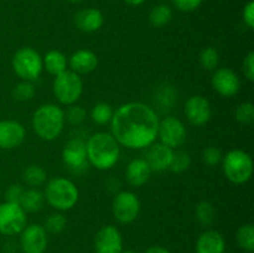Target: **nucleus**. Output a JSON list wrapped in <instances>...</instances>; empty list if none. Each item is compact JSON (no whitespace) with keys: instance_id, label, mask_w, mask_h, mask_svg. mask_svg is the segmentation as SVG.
<instances>
[{"instance_id":"33","label":"nucleus","mask_w":254,"mask_h":253,"mask_svg":"<svg viewBox=\"0 0 254 253\" xmlns=\"http://www.w3.org/2000/svg\"><path fill=\"white\" fill-rule=\"evenodd\" d=\"M236 119L242 124H252L254 122V106L252 102H243L236 108Z\"/></svg>"},{"instance_id":"29","label":"nucleus","mask_w":254,"mask_h":253,"mask_svg":"<svg viewBox=\"0 0 254 253\" xmlns=\"http://www.w3.org/2000/svg\"><path fill=\"white\" fill-rule=\"evenodd\" d=\"M36 93V87H35L34 82L30 81H21L12 88V97L14 99L19 102H29L31 101Z\"/></svg>"},{"instance_id":"14","label":"nucleus","mask_w":254,"mask_h":253,"mask_svg":"<svg viewBox=\"0 0 254 253\" xmlns=\"http://www.w3.org/2000/svg\"><path fill=\"white\" fill-rule=\"evenodd\" d=\"M96 253H121L123 251V237L116 226L107 225L99 228L94 236Z\"/></svg>"},{"instance_id":"39","label":"nucleus","mask_w":254,"mask_h":253,"mask_svg":"<svg viewBox=\"0 0 254 253\" xmlns=\"http://www.w3.org/2000/svg\"><path fill=\"white\" fill-rule=\"evenodd\" d=\"M243 21L250 29L254 27V1H248L243 9Z\"/></svg>"},{"instance_id":"36","label":"nucleus","mask_w":254,"mask_h":253,"mask_svg":"<svg viewBox=\"0 0 254 253\" xmlns=\"http://www.w3.org/2000/svg\"><path fill=\"white\" fill-rule=\"evenodd\" d=\"M24 191L25 189L22 188L20 184H12V185H10L9 188L6 189V191H5V201H7V202L19 203L20 205V200H21Z\"/></svg>"},{"instance_id":"9","label":"nucleus","mask_w":254,"mask_h":253,"mask_svg":"<svg viewBox=\"0 0 254 253\" xmlns=\"http://www.w3.org/2000/svg\"><path fill=\"white\" fill-rule=\"evenodd\" d=\"M112 211L118 222L124 225L131 223L138 218L140 212V200L131 191H121L114 196Z\"/></svg>"},{"instance_id":"30","label":"nucleus","mask_w":254,"mask_h":253,"mask_svg":"<svg viewBox=\"0 0 254 253\" xmlns=\"http://www.w3.org/2000/svg\"><path fill=\"white\" fill-rule=\"evenodd\" d=\"M67 218L64 213L55 212L51 213L49 217L45 221L44 228L46 230L47 233H52V235H59L62 231L66 228Z\"/></svg>"},{"instance_id":"6","label":"nucleus","mask_w":254,"mask_h":253,"mask_svg":"<svg viewBox=\"0 0 254 253\" xmlns=\"http://www.w3.org/2000/svg\"><path fill=\"white\" fill-rule=\"evenodd\" d=\"M11 66L15 74L21 81L34 82L41 74L44 69L42 57L32 47H21L14 54L11 60Z\"/></svg>"},{"instance_id":"23","label":"nucleus","mask_w":254,"mask_h":253,"mask_svg":"<svg viewBox=\"0 0 254 253\" xmlns=\"http://www.w3.org/2000/svg\"><path fill=\"white\" fill-rule=\"evenodd\" d=\"M45 203V195L42 191L37 188L27 189L22 193V197L20 200V206L24 208L25 212H39Z\"/></svg>"},{"instance_id":"15","label":"nucleus","mask_w":254,"mask_h":253,"mask_svg":"<svg viewBox=\"0 0 254 253\" xmlns=\"http://www.w3.org/2000/svg\"><path fill=\"white\" fill-rule=\"evenodd\" d=\"M185 116L188 121L195 126H202L208 123L212 116V109L207 98L200 94L189 97L185 103Z\"/></svg>"},{"instance_id":"11","label":"nucleus","mask_w":254,"mask_h":253,"mask_svg":"<svg viewBox=\"0 0 254 253\" xmlns=\"http://www.w3.org/2000/svg\"><path fill=\"white\" fill-rule=\"evenodd\" d=\"M49 245V233L44 226H26L20 233V247L24 253H45Z\"/></svg>"},{"instance_id":"38","label":"nucleus","mask_w":254,"mask_h":253,"mask_svg":"<svg viewBox=\"0 0 254 253\" xmlns=\"http://www.w3.org/2000/svg\"><path fill=\"white\" fill-rule=\"evenodd\" d=\"M243 73L248 81H254V52L251 51L243 61Z\"/></svg>"},{"instance_id":"12","label":"nucleus","mask_w":254,"mask_h":253,"mask_svg":"<svg viewBox=\"0 0 254 253\" xmlns=\"http://www.w3.org/2000/svg\"><path fill=\"white\" fill-rule=\"evenodd\" d=\"M62 160L73 173H82L86 170L88 166L86 141L81 138H73L67 141L62 150Z\"/></svg>"},{"instance_id":"37","label":"nucleus","mask_w":254,"mask_h":253,"mask_svg":"<svg viewBox=\"0 0 254 253\" xmlns=\"http://www.w3.org/2000/svg\"><path fill=\"white\" fill-rule=\"evenodd\" d=\"M202 1L203 0H173L176 9L183 12L195 11L196 9L201 6Z\"/></svg>"},{"instance_id":"22","label":"nucleus","mask_w":254,"mask_h":253,"mask_svg":"<svg viewBox=\"0 0 254 253\" xmlns=\"http://www.w3.org/2000/svg\"><path fill=\"white\" fill-rule=\"evenodd\" d=\"M42 64L50 74L56 77L57 74L66 71L67 66H68V60L61 51L51 50L42 57Z\"/></svg>"},{"instance_id":"16","label":"nucleus","mask_w":254,"mask_h":253,"mask_svg":"<svg viewBox=\"0 0 254 253\" xmlns=\"http://www.w3.org/2000/svg\"><path fill=\"white\" fill-rule=\"evenodd\" d=\"M26 136L24 126L16 121H0V149L11 150L21 145Z\"/></svg>"},{"instance_id":"43","label":"nucleus","mask_w":254,"mask_h":253,"mask_svg":"<svg viewBox=\"0 0 254 253\" xmlns=\"http://www.w3.org/2000/svg\"><path fill=\"white\" fill-rule=\"evenodd\" d=\"M67 1H69V2H73V4H76V2H79V1H82V0H67Z\"/></svg>"},{"instance_id":"35","label":"nucleus","mask_w":254,"mask_h":253,"mask_svg":"<svg viewBox=\"0 0 254 253\" xmlns=\"http://www.w3.org/2000/svg\"><path fill=\"white\" fill-rule=\"evenodd\" d=\"M222 158V151H221V149L217 148V146L210 145L202 151V160L203 163L208 166H215L217 165V164H220Z\"/></svg>"},{"instance_id":"4","label":"nucleus","mask_w":254,"mask_h":253,"mask_svg":"<svg viewBox=\"0 0 254 253\" xmlns=\"http://www.w3.org/2000/svg\"><path fill=\"white\" fill-rule=\"evenodd\" d=\"M45 201L57 211L72 210L77 205L79 191L73 181L57 176L51 179L45 186Z\"/></svg>"},{"instance_id":"20","label":"nucleus","mask_w":254,"mask_h":253,"mask_svg":"<svg viewBox=\"0 0 254 253\" xmlns=\"http://www.w3.org/2000/svg\"><path fill=\"white\" fill-rule=\"evenodd\" d=\"M151 169L144 158L131 160L126 169V179L133 188H141L149 181L151 176Z\"/></svg>"},{"instance_id":"2","label":"nucleus","mask_w":254,"mask_h":253,"mask_svg":"<svg viewBox=\"0 0 254 253\" xmlns=\"http://www.w3.org/2000/svg\"><path fill=\"white\" fill-rule=\"evenodd\" d=\"M88 164L98 170H109L119 160L121 145L111 133L98 131L86 141Z\"/></svg>"},{"instance_id":"42","label":"nucleus","mask_w":254,"mask_h":253,"mask_svg":"<svg viewBox=\"0 0 254 253\" xmlns=\"http://www.w3.org/2000/svg\"><path fill=\"white\" fill-rule=\"evenodd\" d=\"M121 253H136V252H134V251H131V250H126V251H122Z\"/></svg>"},{"instance_id":"13","label":"nucleus","mask_w":254,"mask_h":253,"mask_svg":"<svg viewBox=\"0 0 254 253\" xmlns=\"http://www.w3.org/2000/svg\"><path fill=\"white\" fill-rule=\"evenodd\" d=\"M211 84L220 96L225 97V98H231L240 92L241 79L233 69L221 67V68H216L213 71L212 77H211Z\"/></svg>"},{"instance_id":"7","label":"nucleus","mask_w":254,"mask_h":253,"mask_svg":"<svg viewBox=\"0 0 254 253\" xmlns=\"http://www.w3.org/2000/svg\"><path fill=\"white\" fill-rule=\"evenodd\" d=\"M52 91L60 103L64 106H72L76 104L83 93V81L76 72L66 69L55 77Z\"/></svg>"},{"instance_id":"19","label":"nucleus","mask_w":254,"mask_h":253,"mask_svg":"<svg viewBox=\"0 0 254 253\" xmlns=\"http://www.w3.org/2000/svg\"><path fill=\"white\" fill-rule=\"evenodd\" d=\"M68 64L71 71L77 74H87L93 72L98 66V57L91 50H78L69 57Z\"/></svg>"},{"instance_id":"18","label":"nucleus","mask_w":254,"mask_h":253,"mask_svg":"<svg viewBox=\"0 0 254 253\" xmlns=\"http://www.w3.org/2000/svg\"><path fill=\"white\" fill-rule=\"evenodd\" d=\"M104 17L101 10L96 7L81 9L74 15V25L83 32H96L103 26Z\"/></svg>"},{"instance_id":"17","label":"nucleus","mask_w":254,"mask_h":253,"mask_svg":"<svg viewBox=\"0 0 254 253\" xmlns=\"http://www.w3.org/2000/svg\"><path fill=\"white\" fill-rule=\"evenodd\" d=\"M174 149L169 148L163 143H153L148 146L145 154V161L150 166L151 171L161 173L169 170L171 160H173Z\"/></svg>"},{"instance_id":"25","label":"nucleus","mask_w":254,"mask_h":253,"mask_svg":"<svg viewBox=\"0 0 254 253\" xmlns=\"http://www.w3.org/2000/svg\"><path fill=\"white\" fill-rule=\"evenodd\" d=\"M173 19V10L166 4H158L149 12V22L154 27H163Z\"/></svg>"},{"instance_id":"21","label":"nucleus","mask_w":254,"mask_h":253,"mask_svg":"<svg viewBox=\"0 0 254 253\" xmlns=\"http://www.w3.org/2000/svg\"><path fill=\"white\" fill-rule=\"evenodd\" d=\"M196 253H225L226 242L218 231L207 230L196 241Z\"/></svg>"},{"instance_id":"34","label":"nucleus","mask_w":254,"mask_h":253,"mask_svg":"<svg viewBox=\"0 0 254 253\" xmlns=\"http://www.w3.org/2000/svg\"><path fill=\"white\" fill-rule=\"evenodd\" d=\"M64 119H67L72 126H79L86 119V109L77 104H72L68 107L67 112H64Z\"/></svg>"},{"instance_id":"31","label":"nucleus","mask_w":254,"mask_h":253,"mask_svg":"<svg viewBox=\"0 0 254 253\" xmlns=\"http://www.w3.org/2000/svg\"><path fill=\"white\" fill-rule=\"evenodd\" d=\"M191 165V156L188 151L185 150H178L174 151L173 160H171L170 166H169V170L173 171L175 174L184 173V171L188 170Z\"/></svg>"},{"instance_id":"40","label":"nucleus","mask_w":254,"mask_h":253,"mask_svg":"<svg viewBox=\"0 0 254 253\" xmlns=\"http://www.w3.org/2000/svg\"><path fill=\"white\" fill-rule=\"evenodd\" d=\"M144 253H171L170 251L166 250V248L161 247V246H151Z\"/></svg>"},{"instance_id":"8","label":"nucleus","mask_w":254,"mask_h":253,"mask_svg":"<svg viewBox=\"0 0 254 253\" xmlns=\"http://www.w3.org/2000/svg\"><path fill=\"white\" fill-rule=\"evenodd\" d=\"M27 226V216L19 203H0V233L4 236H15L21 233Z\"/></svg>"},{"instance_id":"32","label":"nucleus","mask_w":254,"mask_h":253,"mask_svg":"<svg viewBox=\"0 0 254 253\" xmlns=\"http://www.w3.org/2000/svg\"><path fill=\"white\" fill-rule=\"evenodd\" d=\"M220 62L218 51L212 46L205 47L200 54V63L206 71H215Z\"/></svg>"},{"instance_id":"5","label":"nucleus","mask_w":254,"mask_h":253,"mask_svg":"<svg viewBox=\"0 0 254 253\" xmlns=\"http://www.w3.org/2000/svg\"><path fill=\"white\" fill-rule=\"evenodd\" d=\"M222 168L225 176L231 183L242 185L252 178V156L242 149H233L222 158Z\"/></svg>"},{"instance_id":"24","label":"nucleus","mask_w":254,"mask_h":253,"mask_svg":"<svg viewBox=\"0 0 254 253\" xmlns=\"http://www.w3.org/2000/svg\"><path fill=\"white\" fill-rule=\"evenodd\" d=\"M46 179L47 174L45 169L36 164H31L22 171V180L31 188H39V186L44 185L46 183Z\"/></svg>"},{"instance_id":"1","label":"nucleus","mask_w":254,"mask_h":253,"mask_svg":"<svg viewBox=\"0 0 254 253\" xmlns=\"http://www.w3.org/2000/svg\"><path fill=\"white\" fill-rule=\"evenodd\" d=\"M160 119L155 111L141 102H128L114 111L111 134L119 145L128 149H144L155 143Z\"/></svg>"},{"instance_id":"27","label":"nucleus","mask_w":254,"mask_h":253,"mask_svg":"<svg viewBox=\"0 0 254 253\" xmlns=\"http://www.w3.org/2000/svg\"><path fill=\"white\" fill-rule=\"evenodd\" d=\"M215 206L210 201H200L195 207V216L202 226H210L215 221Z\"/></svg>"},{"instance_id":"26","label":"nucleus","mask_w":254,"mask_h":253,"mask_svg":"<svg viewBox=\"0 0 254 253\" xmlns=\"http://www.w3.org/2000/svg\"><path fill=\"white\" fill-rule=\"evenodd\" d=\"M236 240L243 251L252 253L254 251V226L251 223L241 226L236 235Z\"/></svg>"},{"instance_id":"28","label":"nucleus","mask_w":254,"mask_h":253,"mask_svg":"<svg viewBox=\"0 0 254 253\" xmlns=\"http://www.w3.org/2000/svg\"><path fill=\"white\" fill-rule=\"evenodd\" d=\"M113 113L114 111L111 104L106 103V102H99V103H97L92 108L91 118L96 124L103 126V124H107L111 122Z\"/></svg>"},{"instance_id":"10","label":"nucleus","mask_w":254,"mask_h":253,"mask_svg":"<svg viewBox=\"0 0 254 253\" xmlns=\"http://www.w3.org/2000/svg\"><path fill=\"white\" fill-rule=\"evenodd\" d=\"M158 138L160 139V143L165 144L171 149H176L186 141L188 130L180 119L169 116L159 121Z\"/></svg>"},{"instance_id":"3","label":"nucleus","mask_w":254,"mask_h":253,"mask_svg":"<svg viewBox=\"0 0 254 253\" xmlns=\"http://www.w3.org/2000/svg\"><path fill=\"white\" fill-rule=\"evenodd\" d=\"M64 111L54 103L40 106L32 116V129L40 139L46 141L59 138L64 126Z\"/></svg>"},{"instance_id":"41","label":"nucleus","mask_w":254,"mask_h":253,"mask_svg":"<svg viewBox=\"0 0 254 253\" xmlns=\"http://www.w3.org/2000/svg\"><path fill=\"white\" fill-rule=\"evenodd\" d=\"M126 4L130 5V6H139V5H141L143 2H145V0H123Z\"/></svg>"}]
</instances>
